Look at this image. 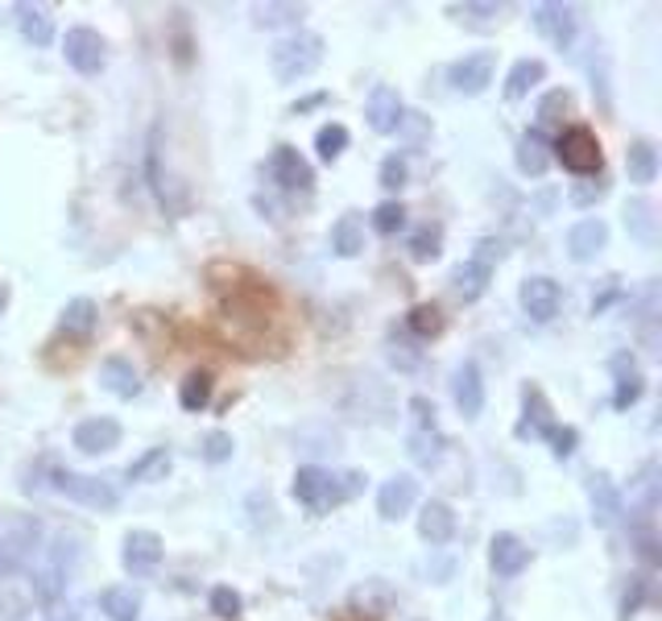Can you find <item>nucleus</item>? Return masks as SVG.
Wrapping results in <instances>:
<instances>
[{
  "label": "nucleus",
  "instance_id": "29",
  "mask_svg": "<svg viewBox=\"0 0 662 621\" xmlns=\"http://www.w3.org/2000/svg\"><path fill=\"white\" fill-rule=\"evenodd\" d=\"M18 30L25 42H34V46H51L54 42V21L46 9H37V4H18Z\"/></svg>",
  "mask_w": 662,
  "mask_h": 621
},
{
  "label": "nucleus",
  "instance_id": "14",
  "mask_svg": "<svg viewBox=\"0 0 662 621\" xmlns=\"http://www.w3.org/2000/svg\"><path fill=\"white\" fill-rule=\"evenodd\" d=\"M120 423L108 418V414H96V418H84L75 432H70V444L84 451V456H104V451L120 448Z\"/></svg>",
  "mask_w": 662,
  "mask_h": 621
},
{
  "label": "nucleus",
  "instance_id": "4",
  "mask_svg": "<svg viewBox=\"0 0 662 621\" xmlns=\"http://www.w3.org/2000/svg\"><path fill=\"white\" fill-rule=\"evenodd\" d=\"M51 489L63 493V498L79 501L87 510H117L120 505V489L112 481H100V477H84V472H70V468H54L51 472Z\"/></svg>",
  "mask_w": 662,
  "mask_h": 621
},
{
  "label": "nucleus",
  "instance_id": "15",
  "mask_svg": "<svg viewBox=\"0 0 662 621\" xmlns=\"http://www.w3.org/2000/svg\"><path fill=\"white\" fill-rule=\"evenodd\" d=\"M414 501H419V481L410 472H398V477L381 481V489H377V514L386 522H402L414 510Z\"/></svg>",
  "mask_w": 662,
  "mask_h": 621
},
{
  "label": "nucleus",
  "instance_id": "20",
  "mask_svg": "<svg viewBox=\"0 0 662 621\" xmlns=\"http://www.w3.org/2000/svg\"><path fill=\"white\" fill-rule=\"evenodd\" d=\"M452 397H456L464 418H480V411H485V378H480L476 361H464L452 373Z\"/></svg>",
  "mask_w": 662,
  "mask_h": 621
},
{
  "label": "nucleus",
  "instance_id": "50",
  "mask_svg": "<svg viewBox=\"0 0 662 621\" xmlns=\"http://www.w3.org/2000/svg\"><path fill=\"white\" fill-rule=\"evenodd\" d=\"M447 13H452V18H468V21H489V18H497V13H501V9H497V4H473V0H468V4H447Z\"/></svg>",
  "mask_w": 662,
  "mask_h": 621
},
{
  "label": "nucleus",
  "instance_id": "16",
  "mask_svg": "<svg viewBox=\"0 0 662 621\" xmlns=\"http://www.w3.org/2000/svg\"><path fill=\"white\" fill-rule=\"evenodd\" d=\"M530 559H534V552H530V547L518 535H510V531L492 535V543H489V568L497 571L501 580H513V576H522V571L530 568Z\"/></svg>",
  "mask_w": 662,
  "mask_h": 621
},
{
  "label": "nucleus",
  "instance_id": "42",
  "mask_svg": "<svg viewBox=\"0 0 662 621\" xmlns=\"http://www.w3.org/2000/svg\"><path fill=\"white\" fill-rule=\"evenodd\" d=\"M232 451H237V444H232V435L228 432H207L204 444H199V456H204L207 465H224V460H232Z\"/></svg>",
  "mask_w": 662,
  "mask_h": 621
},
{
  "label": "nucleus",
  "instance_id": "9",
  "mask_svg": "<svg viewBox=\"0 0 662 621\" xmlns=\"http://www.w3.org/2000/svg\"><path fill=\"white\" fill-rule=\"evenodd\" d=\"M518 303H522V310H527L534 324H551L563 307L560 282H555V277H543V274L527 277V282L518 286Z\"/></svg>",
  "mask_w": 662,
  "mask_h": 621
},
{
  "label": "nucleus",
  "instance_id": "8",
  "mask_svg": "<svg viewBox=\"0 0 662 621\" xmlns=\"http://www.w3.org/2000/svg\"><path fill=\"white\" fill-rule=\"evenodd\" d=\"M492 70H497V54L473 51L447 67V84L456 87L459 96H480V91L492 84Z\"/></svg>",
  "mask_w": 662,
  "mask_h": 621
},
{
  "label": "nucleus",
  "instance_id": "18",
  "mask_svg": "<svg viewBox=\"0 0 662 621\" xmlns=\"http://www.w3.org/2000/svg\"><path fill=\"white\" fill-rule=\"evenodd\" d=\"M605 244H609V225H605L600 216H588V220L567 228V253H572V261H579V265L600 258Z\"/></svg>",
  "mask_w": 662,
  "mask_h": 621
},
{
  "label": "nucleus",
  "instance_id": "31",
  "mask_svg": "<svg viewBox=\"0 0 662 621\" xmlns=\"http://www.w3.org/2000/svg\"><path fill=\"white\" fill-rule=\"evenodd\" d=\"M100 613L108 621H137L141 618V597H137L133 588H104Z\"/></svg>",
  "mask_w": 662,
  "mask_h": 621
},
{
  "label": "nucleus",
  "instance_id": "25",
  "mask_svg": "<svg viewBox=\"0 0 662 621\" xmlns=\"http://www.w3.org/2000/svg\"><path fill=\"white\" fill-rule=\"evenodd\" d=\"M96 319H100V307L91 298H70L63 315H58V331L63 336H75V340H87L96 331Z\"/></svg>",
  "mask_w": 662,
  "mask_h": 621
},
{
  "label": "nucleus",
  "instance_id": "40",
  "mask_svg": "<svg viewBox=\"0 0 662 621\" xmlns=\"http://www.w3.org/2000/svg\"><path fill=\"white\" fill-rule=\"evenodd\" d=\"M567 108H572V91L567 87H555V91H546L539 108H534V117H539V129L543 124H560L567 117Z\"/></svg>",
  "mask_w": 662,
  "mask_h": 621
},
{
  "label": "nucleus",
  "instance_id": "32",
  "mask_svg": "<svg viewBox=\"0 0 662 621\" xmlns=\"http://www.w3.org/2000/svg\"><path fill=\"white\" fill-rule=\"evenodd\" d=\"M406 253H410V261H419V265H431V261H439V253H443V228L439 225H419L414 232H410Z\"/></svg>",
  "mask_w": 662,
  "mask_h": 621
},
{
  "label": "nucleus",
  "instance_id": "22",
  "mask_svg": "<svg viewBox=\"0 0 662 621\" xmlns=\"http://www.w3.org/2000/svg\"><path fill=\"white\" fill-rule=\"evenodd\" d=\"M551 162H555L551 138H546L543 129H527V133L518 138V171L527 174V178H543Z\"/></svg>",
  "mask_w": 662,
  "mask_h": 621
},
{
  "label": "nucleus",
  "instance_id": "38",
  "mask_svg": "<svg viewBox=\"0 0 662 621\" xmlns=\"http://www.w3.org/2000/svg\"><path fill=\"white\" fill-rule=\"evenodd\" d=\"M406 328L414 331L419 340H431V336H439L443 331V310L435 307V303H419V307H410Z\"/></svg>",
  "mask_w": 662,
  "mask_h": 621
},
{
  "label": "nucleus",
  "instance_id": "36",
  "mask_svg": "<svg viewBox=\"0 0 662 621\" xmlns=\"http://www.w3.org/2000/svg\"><path fill=\"white\" fill-rule=\"evenodd\" d=\"M348 141H352V133H348V124L340 121H332V124H323L319 133H315V150H319L323 162H336V157L348 150Z\"/></svg>",
  "mask_w": 662,
  "mask_h": 621
},
{
  "label": "nucleus",
  "instance_id": "52",
  "mask_svg": "<svg viewBox=\"0 0 662 621\" xmlns=\"http://www.w3.org/2000/svg\"><path fill=\"white\" fill-rule=\"evenodd\" d=\"M642 592H645V580L638 576V580H633V592H626V604H621V609H626V618H633V613H638V604H642Z\"/></svg>",
  "mask_w": 662,
  "mask_h": 621
},
{
  "label": "nucleus",
  "instance_id": "44",
  "mask_svg": "<svg viewBox=\"0 0 662 621\" xmlns=\"http://www.w3.org/2000/svg\"><path fill=\"white\" fill-rule=\"evenodd\" d=\"M609 195V178L605 174H596V178H584V183H576V187L567 190V199L576 207H593L596 199H605Z\"/></svg>",
  "mask_w": 662,
  "mask_h": 621
},
{
  "label": "nucleus",
  "instance_id": "21",
  "mask_svg": "<svg viewBox=\"0 0 662 621\" xmlns=\"http://www.w3.org/2000/svg\"><path fill=\"white\" fill-rule=\"evenodd\" d=\"M419 535L431 547H447L456 538V510L447 501H426L423 514H419Z\"/></svg>",
  "mask_w": 662,
  "mask_h": 621
},
{
  "label": "nucleus",
  "instance_id": "48",
  "mask_svg": "<svg viewBox=\"0 0 662 621\" xmlns=\"http://www.w3.org/2000/svg\"><path fill=\"white\" fill-rule=\"evenodd\" d=\"M546 439H551V451H555V460H567V456H576V444H579L576 427H555V432L546 435Z\"/></svg>",
  "mask_w": 662,
  "mask_h": 621
},
{
  "label": "nucleus",
  "instance_id": "39",
  "mask_svg": "<svg viewBox=\"0 0 662 621\" xmlns=\"http://www.w3.org/2000/svg\"><path fill=\"white\" fill-rule=\"evenodd\" d=\"M626 228L642 244H654V207L645 204V199H633V204H626Z\"/></svg>",
  "mask_w": 662,
  "mask_h": 621
},
{
  "label": "nucleus",
  "instance_id": "34",
  "mask_svg": "<svg viewBox=\"0 0 662 621\" xmlns=\"http://www.w3.org/2000/svg\"><path fill=\"white\" fill-rule=\"evenodd\" d=\"M171 472V448H150L145 456H137L129 465V481L137 484H150V481H166Z\"/></svg>",
  "mask_w": 662,
  "mask_h": 621
},
{
  "label": "nucleus",
  "instance_id": "37",
  "mask_svg": "<svg viewBox=\"0 0 662 621\" xmlns=\"http://www.w3.org/2000/svg\"><path fill=\"white\" fill-rule=\"evenodd\" d=\"M303 4H257L253 21L261 30H278V25H299L303 21Z\"/></svg>",
  "mask_w": 662,
  "mask_h": 621
},
{
  "label": "nucleus",
  "instance_id": "46",
  "mask_svg": "<svg viewBox=\"0 0 662 621\" xmlns=\"http://www.w3.org/2000/svg\"><path fill=\"white\" fill-rule=\"evenodd\" d=\"M240 609H245V601H240L237 588H228V585L211 588V613H216V618L232 621V618H240Z\"/></svg>",
  "mask_w": 662,
  "mask_h": 621
},
{
  "label": "nucleus",
  "instance_id": "7",
  "mask_svg": "<svg viewBox=\"0 0 662 621\" xmlns=\"http://www.w3.org/2000/svg\"><path fill=\"white\" fill-rule=\"evenodd\" d=\"M530 21H534V30L551 42V46H560V51H572V42H576V30H579V18L572 4H555V0H543V4H534L530 9Z\"/></svg>",
  "mask_w": 662,
  "mask_h": 621
},
{
  "label": "nucleus",
  "instance_id": "28",
  "mask_svg": "<svg viewBox=\"0 0 662 621\" xmlns=\"http://www.w3.org/2000/svg\"><path fill=\"white\" fill-rule=\"evenodd\" d=\"M546 79V63L543 58H518L506 75V100H522L530 96V87H539Z\"/></svg>",
  "mask_w": 662,
  "mask_h": 621
},
{
  "label": "nucleus",
  "instance_id": "27",
  "mask_svg": "<svg viewBox=\"0 0 662 621\" xmlns=\"http://www.w3.org/2000/svg\"><path fill=\"white\" fill-rule=\"evenodd\" d=\"M626 171H629V183H638V187H650L654 178H659V150H654V141H633L626 150Z\"/></svg>",
  "mask_w": 662,
  "mask_h": 621
},
{
  "label": "nucleus",
  "instance_id": "13",
  "mask_svg": "<svg viewBox=\"0 0 662 621\" xmlns=\"http://www.w3.org/2000/svg\"><path fill=\"white\" fill-rule=\"evenodd\" d=\"M162 552H166L162 535H153V531H129V535H124V547H120V564H124V571H133V576H150V571L162 564Z\"/></svg>",
  "mask_w": 662,
  "mask_h": 621
},
{
  "label": "nucleus",
  "instance_id": "33",
  "mask_svg": "<svg viewBox=\"0 0 662 621\" xmlns=\"http://www.w3.org/2000/svg\"><path fill=\"white\" fill-rule=\"evenodd\" d=\"M393 604V588L386 580H365V585L352 592V609H365L369 618H386Z\"/></svg>",
  "mask_w": 662,
  "mask_h": 621
},
{
  "label": "nucleus",
  "instance_id": "1",
  "mask_svg": "<svg viewBox=\"0 0 662 621\" xmlns=\"http://www.w3.org/2000/svg\"><path fill=\"white\" fill-rule=\"evenodd\" d=\"M360 489H365V472H327L319 465H306L294 472V501L311 510V514H327V510H336L340 501L357 498Z\"/></svg>",
  "mask_w": 662,
  "mask_h": 621
},
{
  "label": "nucleus",
  "instance_id": "45",
  "mask_svg": "<svg viewBox=\"0 0 662 621\" xmlns=\"http://www.w3.org/2000/svg\"><path fill=\"white\" fill-rule=\"evenodd\" d=\"M410 178V166H406V154H390L381 162V174H377V183L386 190H402Z\"/></svg>",
  "mask_w": 662,
  "mask_h": 621
},
{
  "label": "nucleus",
  "instance_id": "41",
  "mask_svg": "<svg viewBox=\"0 0 662 621\" xmlns=\"http://www.w3.org/2000/svg\"><path fill=\"white\" fill-rule=\"evenodd\" d=\"M439 448H443L439 432H414L410 435V456H414L423 468H431L435 460H439Z\"/></svg>",
  "mask_w": 662,
  "mask_h": 621
},
{
  "label": "nucleus",
  "instance_id": "43",
  "mask_svg": "<svg viewBox=\"0 0 662 621\" xmlns=\"http://www.w3.org/2000/svg\"><path fill=\"white\" fill-rule=\"evenodd\" d=\"M402 225H406V207L398 204V199H386V204H377L373 228L381 232V237H393V232H398Z\"/></svg>",
  "mask_w": 662,
  "mask_h": 621
},
{
  "label": "nucleus",
  "instance_id": "10",
  "mask_svg": "<svg viewBox=\"0 0 662 621\" xmlns=\"http://www.w3.org/2000/svg\"><path fill=\"white\" fill-rule=\"evenodd\" d=\"M63 54H67V63L79 75H100L104 70V37L96 34V30H87V25H75V30H67V37H63Z\"/></svg>",
  "mask_w": 662,
  "mask_h": 621
},
{
  "label": "nucleus",
  "instance_id": "53",
  "mask_svg": "<svg viewBox=\"0 0 662 621\" xmlns=\"http://www.w3.org/2000/svg\"><path fill=\"white\" fill-rule=\"evenodd\" d=\"M323 100H327V91H315V96H306V100H299V103H294V108H290V112H294V117H303V112H311V108H319Z\"/></svg>",
  "mask_w": 662,
  "mask_h": 621
},
{
  "label": "nucleus",
  "instance_id": "23",
  "mask_svg": "<svg viewBox=\"0 0 662 621\" xmlns=\"http://www.w3.org/2000/svg\"><path fill=\"white\" fill-rule=\"evenodd\" d=\"M100 385L108 390V394L117 397H137L141 394V373L133 369V361H124V357H104L100 364Z\"/></svg>",
  "mask_w": 662,
  "mask_h": 621
},
{
  "label": "nucleus",
  "instance_id": "6",
  "mask_svg": "<svg viewBox=\"0 0 662 621\" xmlns=\"http://www.w3.org/2000/svg\"><path fill=\"white\" fill-rule=\"evenodd\" d=\"M34 543H37L34 518H9V522H0V580L30 559Z\"/></svg>",
  "mask_w": 662,
  "mask_h": 621
},
{
  "label": "nucleus",
  "instance_id": "17",
  "mask_svg": "<svg viewBox=\"0 0 662 621\" xmlns=\"http://www.w3.org/2000/svg\"><path fill=\"white\" fill-rule=\"evenodd\" d=\"M522 423H518V439H546V435L555 432L560 423H555V411H551V402L539 385H527L522 390Z\"/></svg>",
  "mask_w": 662,
  "mask_h": 621
},
{
  "label": "nucleus",
  "instance_id": "11",
  "mask_svg": "<svg viewBox=\"0 0 662 621\" xmlns=\"http://www.w3.org/2000/svg\"><path fill=\"white\" fill-rule=\"evenodd\" d=\"M365 117H369V129L373 133H398L402 129V117H406V103L398 96V87L377 84L365 100Z\"/></svg>",
  "mask_w": 662,
  "mask_h": 621
},
{
  "label": "nucleus",
  "instance_id": "12",
  "mask_svg": "<svg viewBox=\"0 0 662 621\" xmlns=\"http://www.w3.org/2000/svg\"><path fill=\"white\" fill-rule=\"evenodd\" d=\"M270 178L282 190H311L315 187V171L294 145H278L270 154Z\"/></svg>",
  "mask_w": 662,
  "mask_h": 621
},
{
  "label": "nucleus",
  "instance_id": "47",
  "mask_svg": "<svg viewBox=\"0 0 662 621\" xmlns=\"http://www.w3.org/2000/svg\"><path fill=\"white\" fill-rule=\"evenodd\" d=\"M410 414H414V432H439V418H435V402L423 394L410 397Z\"/></svg>",
  "mask_w": 662,
  "mask_h": 621
},
{
  "label": "nucleus",
  "instance_id": "2",
  "mask_svg": "<svg viewBox=\"0 0 662 621\" xmlns=\"http://www.w3.org/2000/svg\"><path fill=\"white\" fill-rule=\"evenodd\" d=\"M319 63H323V37L311 34V30L282 37L270 51V67L278 84H299L311 70H319Z\"/></svg>",
  "mask_w": 662,
  "mask_h": 621
},
{
  "label": "nucleus",
  "instance_id": "30",
  "mask_svg": "<svg viewBox=\"0 0 662 621\" xmlns=\"http://www.w3.org/2000/svg\"><path fill=\"white\" fill-rule=\"evenodd\" d=\"M332 249L340 253V258H360L365 253V225H360V216H340L336 225H332Z\"/></svg>",
  "mask_w": 662,
  "mask_h": 621
},
{
  "label": "nucleus",
  "instance_id": "56",
  "mask_svg": "<svg viewBox=\"0 0 662 621\" xmlns=\"http://www.w3.org/2000/svg\"><path fill=\"white\" fill-rule=\"evenodd\" d=\"M67 621H75V618H67Z\"/></svg>",
  "mask_w": 662,
  "mask_h": 621
},
{
  "label": "nucleus",
  "instance_id": "19",
  "mask_svg": "<svg viewBox=\"0 0 662 621\" xmlns=\"http://www.w3.org/2000/svg\"><path fill=\"white\" fill-rule=\"evenodd\" d=\"M588 501H593L596 526H617L621 514H626V498H621V489H617L605 472H593V477H588Z\"/></svg>",
  "mask_w": 662,
  "mask_h": 621
},
{
  "label": "nucleus",
  "instance_id": "24",
  "mask_svg": "<svg viewBox=\"0 0 662 621\" xmlns=\"http://www.w3.org/2000/svg\"><path fill=\"white\" fill-rule=\"evenodd\" d=\"M612 373H617V390H612V406L617 411H629L638 397H642L645 390V378L638 373V364H633V357H612Z\"/></svg>",
  "mask_w": 662,
  "mask_h": 621
},
{
  "label": "nucleus",
  "instance_id": "35",
  "mask_svg": "<svg viewBox=\"0 0 662 621\" xmlns=\"http://www.w3.org/2000/svg\"><path fill=\"white\" fill-rule=\"evenodd\" d=\"M211 390H216V381H211V373H187V381L178 385V402H183V411L199 414L211 402Z\"/></svg>",
  "mask_w": 662,
  "mask_h": 621
},
{
  "label": "nucleus",
  "instance_id": "3",
  "mask_svg": "<svg viewBox=\"0 0 662 621\" xmlns=\"http://www.w3.org/2000/svg\"><path fill=\"white\" fill-rule=\"evenodd\" d=\"M551 154L560 157V162L572 174H584V178L600 174V166H605V150H600V138H596L588 124H572V129H563L560 138L551 141Z\"/></svg>",
  "mask_w": 662,
  "mask_h": 621
},
{
  "label": "nucleus",
  "instance_id": "49",
  "mask_svg": "<svg viewBox=\"0 0 662 621\" xmlns=\"http://www.w3.org/2000/svg\"><path fill=\"white\" fill-rule=\"evenodd\" d=\"M390 361L398 364L402 373H410V369H419L423 352H419V348H410L406 340H390Z\"/></svg>",
  "mask_w": 662,
  "mask_h": 621
},
{
  "label": "nucleus",
  "instance_id": "51",
  "mask_svg": "<svg viewBox=\"0 0 662 621\" xmlns=\"http://www.w3.org/2000/svg\"><path fill=\"white\" fill-rule=\"evenodd\" d=\"M501 258H506V244H501V241H492V237H480V241H476L473 261H480L485 270H492V265H497Z\"/></svg>",
  "mask_w": 662,
  "mask_h": 621
},
{
  "label": "nucleus",
  "instance_id": "26",
  "mask_svg": "<svg viewBox=\"0 0 662 621\" xmlns=\"http://www.w3.org/2000/svg\"><path fill=\"white\" fill-rule=\"evenodd\" d=\"M492 282V270H485L480 261H459L456 270H452V291L464 298V303H476V298H485V291H489Z\"/></svg>",
  "mask_w": 662,
  "mask_h": 621
},
{
  "label": "nucleus",
  "instance_id": "55",
  "mask_svg": "<svg viewBox=\"0 0 662 621\" xmlns=\"http://www.w3.org/2000/svg\"><path fill=\"white\" fill-rule=\"evenodd\" d=\"M0 307H4V298H0Z\"/></svg>",
  "mask_w": 662,
  "mask_h": 621
},
{
  "label": "nucleus",
  "instance_id": "5",
  "mask_svg": "<svg viewBox=\"0 0 662 621\" xmlns=\"http://www.w3.org/2000/svg\"><path fill=\"white\" fill-rule=\"evenodd\" d=\"M70 559H75V538L58 535L46 547V559L37 564L34 571V592L42 604H54L63 597V588H67V571H70Z\"/></svg>",
  "mask_w": 662,
  "mask_h": 621
},
{
  "label": "nucleus",
  "instance_id": "54",
  "mask_svg": "<svg viewBox=\"0 0 662 621\" xmlns=\"http://www.w3.org/2000/svg\"><path fill=\"white\" fill-rule=\"evenodd\" d=\"M489 621H510V618H506V613H492V618Z\"/></svg>",
  "mask_w": 662,
  "mask_h": 621
}]
</instances>
